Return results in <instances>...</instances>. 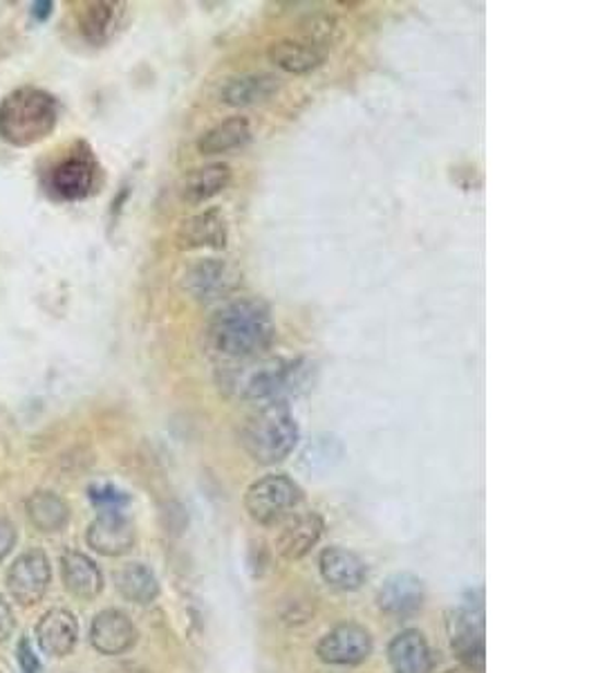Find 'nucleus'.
Masks as SVG:
<instances>
[{"instance_id": "f257e3e1", "label": "nucleus", "mask_w": 598, "mask_h": 673, "mask_svg": "<svg viewBox=\"0 0 598 673\" xmlns=\"http://www.w3.org/2000/svg\"><path fill=\"white\" fill-rule=\"evenodd\" d=\"M207 336L211 349L231 360L244 362L265 357L276 342L272 310L261 299H233L225 304L209 321Z\"/></svg>"}, {"instance_id": "f03ea898", "label": "nucleus", "mask_w": 598, "mask_h": 673, "mask_svg": "<svg viewBox=\"0 0 598 673\" xmlns=\"http://www.w3.org/2000/svg\"><path fill=\"white\" fill-rule=\"evenodd\" d=\"M218 381L220 389L231 398L256 407L285 404V398L306 387L308 366L301 360L256 357L222 366Z\"/></svg>"}, {"instance_id": "7ed1b4c3", "label": "nucleus", "mask_w": 598, "mask_h": 673, "mask_svg": "<svg viewBox=\"0 0 598 673\" xmlns=\"http://www.w3.org/2000/svg\"><path fill=\"white\" fill-rule=\"evenodd\" d=\"M59 115L55 94L36 85L16 88L0 102V139L16 149L34 147L57 130Z\"/></svg>"}, {"instance_id": "20e7f679", "label": "nucleus", "mask_w": 598, "mask_h": 673, "mask_svg": "<svg viewBox=\"0 0 598 673\" xmlns=\"http://www.w3.org/2000/svg\"><path fill=\"white\" fill-rule=\"evenodd\" d=\"M298 441H301V429H298L287 404L258 407V411L249 415L240 429V445L261 465H278L287 460Z\"/></svg>"}, {"instance_id": "39448f33", "label": "nucleus", "mask_w": 598, "mask_h": 673, "mask_svg": "<svg viewBox=\"0 0 598 673\" xmlns=\"http://www.w3.org/2000/svg\"><path fill=\"white\" fill-rule=\"evenodd\" d=\"M47 196L57 203H81L102 186V164L88 141H74L70 151L47 169L43 178Z\"/></svg>"}, {"instance_id": "423d86ee", "label": "nucleus", "mask_w": 598, "mask_h": 673, "mask_svg": "<svg viewBox=\"0 0 598 673\" xmlns=\"http://www.w3.org/2000/svg\"><path fill=\"white\" fill-rule=\"evenodd\" d=\"M303 503V490L287 474H267L244 492V510L258 525H280Z\"/></svg>"}, {"instance_id": "0eeeda50", "label": "nucleus", "mask_w": 598, "mask_h": 673, "mask_svg": "<svg viewBox=\"0 0 598 673\" xmlns=\"http://www.w3.org/2000/svg\"><path fill=\"white\" fill-rule=\"evenodd\" d=\"M446 636L451 642L462 669L471 673H484L486 669V640H484V613L482 608L460 606L446 615Z\"/></svg>"}, {"instance_id": "6e6552de", "label": "nucleus", "mask_w": 598, "mask_h": 673, "mask_svg": "<svg viewBox=\"0 0 598 673\" xmlns=\"http://www.w3.org/2000/svg\"><path fill=\"white\" fill-rule=\"evenodd\" d=\"M317 655L321 662L332 666H357L372 655V636L361 624H338L321 638Z\"/></svg>"}, {"instance_id": "1a4fd4ad", "label": "nucleus", "mask_w": 598, "mask_h": 673, "mask_svg": "<svg viewBox=\"0 0 598 673\" xmlns=\"http://www.w3.org/2000/svg\"><path fill=\"white\" fill-rule=\"evenodd\" d=\"M53 570L43 550H30L21 555L8 570V589L21 606H34L47 593Z\"/></svg>"}, {"instance_id": "9d476101", "label": "nucleus", "mask_w": 598, "mask_h": 673, "mask_svg": "<svg viewBox=\"0 0 598 673\" xmlns=\"http://www.w3.org/2000/svg\"><path fill=\"white\" fill-rule=\"evenodd\" d=\"M182 287L193 301L214 304L231 290L233 274L220 259H199L184 272Z\"/></svg>"}, {"instance_id": "9b49d317", "label": "nucleus", "mask_w": 598, "mask_h": 673, "mask_svg": "<svg viewBox=\"0 0 598 673\" xmlns=\"http://www.w3.org/2000/svg\"><path fill=\"white\" fill-rule=\"evenodd\" d=\"M85 541L99 555L122 557L133 550L137 533L124 512H102L88 525Z\"/></svg>"}, {"instance_id": "f8f14e48", "label": "nucleus", "mask_w": 598, "mask_h": 673, "mask_svg": "<svg viewBox=\"0 0 598 673\" xmlns=\"http://www.w3.org/2000/svg\"><path fill=\"white\" fill-rule=\"evenodd\" d=\"M323 527V518L317 512H294L280 523L276 552L287 561L303 559L321 541Z\"/></svg>"}, {"instance_id": "ddd939ff", "label": "nucleus", "mask_w": 598, "mask_h": 673, "mask_svg": "<svg viewBox=\"0 0 598 673\" xmlns=\"http://www.w3.org/2000/svg\"><path fill=\"white\" fill-rule=\"evenodd\" d=\"M137 642V629L133 619L117 611L108 608L94 615L90 624V645L102 655H122Z\"/></svg>"}, {"instance_id": "4468645a", "label": "nucleus", "mask_w": 598, "mask_h": 673, "mask_svg": "<svg viewBox=\"0 0 598 673\" xmlns=\"http://www.w3.org/2000/svg\"><path fill=\"white\" fill-rule=\"evenodd\" d=\"M319 570L327 586L343 593L359 591L368 580V566L364 559L341 546H330L321 552Z\"/></svg>"}, {"instance_id": "2eb2a0df", "label": "nucleus", "mask_w": 598, "mask_h": 673, "mask_svg": "<svg viewBox=\"0 0 598 673\" xmlns=\"http://www.w3.org/2000/svg\"><path fill=\"white\" fill-rule=\"evenodd\" d=\"M229 240L227 218L220 209H207L182 220L177 246L182 250H225Z\"/></svg>"}, {"instance_id": "dca6fc26", "label": "nucleus", "mask_w": 598, "mask_h": 673, "mask_svg": "<svg viewBox=\"0 0 598 673\" xmlns=\"http://www.w3.org/2000/svg\"><path fill=\"white\" fill-rule=\"evenodd\" d=\"M424 582L413 572H394L377 593L379 608L390 617H411L424 606Z\"/></svg>"}, {"instance_id": "f3484780", "label": "nucleus", "mask_w": 598, "mask_h": 673, "mask_svg": "<svg viewBox=\"0 0 598 673\" xmlns=\"http://www.w3.org/2000/svg\"><path fill=\"white\" fill-rule=\"evenodd\" d=\"M124 16L126 3H117V0H92V3H83L77 14L79 32L90 45L102 47L111 43L122 30Z\"/></svg>"}, {"instance_id": "a211bd4d", "label": "nucleus", "mask_w": 598, "mask_h": 673, "mask_svg": "<svg viewBox=\"0 0 598 673\" xmlns=\"http://www.w3.org/2000/svg\"><path fill=\"white\" fill-rule=\"evenodd\" d=\"M267 59L283 72L310 75L325 64L327 50L301 36H287V38L274 41L267 47Z\"/></svg>"}, {"instance_id": "6ab92c4d", "label": "nucleus", "mask_w": 598, "mask_h": 673, "mask_svg": "<svg viewBox=\"0 0 598 673\" xmlns=\"http://www.w3.org/2000/svg\"><path fill=\"white\" fill-rule=\"evenodd\" d=\"M79 624L77 617L66 608L47 611L36 624V642L49 658H66L77 647Z\"/></svg>"}, {"instance_id": "aec40b11", "label": "nucleus", "mask_w": 598, "mask_h": 673, "mask_svg": "<svg viewBox=\"0 0 598 673\" xmlns=\"http://www.w3.org/2000/svg\"><path fill=\"white\" fill-rule=\"evenodd\" d=\"M280 90V79L272 72H246L227 79L220 90V100L233 109L258 106L269 102Z\"/></svg>"}, {"instance_id": "412c9836", "label": "nucleus", "mask_w": 598, "mask_h": 673, "mask_svg": "<svg viewBox=\"0 0 598 673\" xmlns=\"http://www.w3.org/2000/svg\"><path fill=\"white\" fill-rule=\"evenodd\" d=\"M392 673H433L435 660L428 640L417 629H406L388 645Z\"/></svg>"}, {"instance_id": "4be33fe9", "label": "nucleus", "mask_w": 598, "mask_h": 673, "mask_svg": "<svg viewBox=\"0 0 598 673\" xmlns=\"http://www.w3.org/2000/svg\"><path fill=\"white\" fill-rule=\"evenodd\" d=\"M61 574L68 593L74 595L77 600L90 602L104 591L102 570H99V566L83 552L68 550L61 559Z\"/></svg>"}, {"instance_id": "5701e85b", "label": "nucleus", "mask_w": 598, "mask_h": 673, "mask_svg": "<svg viewBox=\"0 0 598 673\" xmlns=\"http://www.w3.org/2000/svg\"><path fill=\"white\" fill-rule=\"evenodd\" d=\"M231 167L227 162H211L193 169L182 182V201L188 205H203L231 184Z\"/></svg>"}, {"instance_id": "b1692460", "label": "nucleus", "mask_w": 598, "mask_h": 673, "mask_svg": "<svg viewBox=\"0 0 598 673\" xmlns=\"http://www.w3.org/2000/svg\"><path fill=\"white\" fill-rule=\"evenodd\" d=\"M252 139V124H249L246 117H229L220 124H216L214 128H209L203 137L197 139V151L214 158V156H222L235 149H242L244 144Z\"/></svg>"}, {"instance_id": "393cba45", "label": "nucleus", "mask_w": 598, "mask_h": 673, "mask_svg": "<svg viewBox=\"0 0 598 673\" xmlns=\"http://www.w3.org/2000/svg\"><path fill=\"white\" fill-rule=\"evenodd\" d=\"M119 595L133 604H153L160 597V582L156 572L143 563H126L115 572Z\"/></svg>"}, {"instance_id": "a878e982", "label": "nucleus", "mask_w": 598, "mask_h": 673, "mask_svg": "<svg viewBox=\"0 0 598 673\" xmlns=\"http://www.w3.org/2000/svg\"><path fill=\"white\" fill-rule=\"evenodd\" d=\"M32 525L43 535L61 533L70 521L68 503L55 492H36L25 503Z\"/></svg>"}, {"instance_id": "bb28decb", "label": "nucleus", "mask_w": 598, "mask_h": 673, "mask_svg": "<svg viewBox=\"0 0 598 673\" xmlns=\"http://www.w3.org/2000/svg\"><path fill=\"white\" fill-rule=\"evenodd\" d=\"M88 497L94 503V507H99L102 512H122L130 503V497L111 483L92 486L88 490Z\"/></svg>"}, {"instance_id": "cd10ccee", "label": "nucleus", "mask_w": 598, "mask_h": 673, "mask_svg": "<svg viewBox=\"0 0 598 673\" xmlns=\"http://www.w3.org/2000/svg\"><path fill=\"white\" fill-rule=\"evenodd\" d=\"M16 655H19V666H21V673H41L43 666L30 645L27 638H21L19 640V647H16Z\"/></svg>"}, {"instance_id": "c85d7f7f", "label": "nucleus", "mask_w": 598, "mask_h": 673, "mask_svg": "<svg viewBox=\"0 0 598 673\" xmlns=\"http://www.w3.org/2000/svg\"><path fill=\"white\" fill-rule=\"evenodd\" d=\"M14 627H16V621H14V613H12L10 604L5 602V597L0 595V645L8 642V638H12Z\"/></svg>"}, {"instance_id": "c756f323", "label": "nucleus", "mask_w": 598, "mask_h": 673, "mask_svg": "<svg viewBox=\"0 0 598 673\" xmlns=\"http://www.w3.org/2000/svg\"><path fill=\"white\" fill-rule=\"evenodd\" d=\"M16 546V531L8 518H0V561H3Z\"/></svg>"}, {"instance_id": "7c9ffc66", "label": "nucleus", "mask_w": 598, "mask_h": 673, "mask_svg": "<svg viewBox=\"0 0 598 673\" xmlns=\"http://www.w3.org/2000/svg\"><path fill=\"white\" fill-rule=\"evenodd\" d=\"M30 14L36 23H45L49 16L55 14V3H53V0H38V3L32 5Z\"/></svg>"}, {"instance_id": "2f4dec72", "label": "nucleus", "mask_w": 598, "mask_h": 673, "mask_svg": "<svg viewBox=\"0 0 598 673\" xmlns=\"http://www.w3.org/2000/svg\"><path fill=\"white\" fill-rule=\"evenodd\" d=\"M444 673H471V671H467V669H451V671H444Z\"/></svg>"}, {"instance_id": "473e14b6", "label": "nucleus", "mask_w": 598, "mask_h": 673, "mask_svg": "<svg viewBox=\"0 0 598 673\" xmlns=\"http://www.w3.org/2000/svg\"><path fill=\"white\" fill-rule=\"evenodd\" d=\"M3 673H8V671H3Z\"/></svg>"}]
</instances>
